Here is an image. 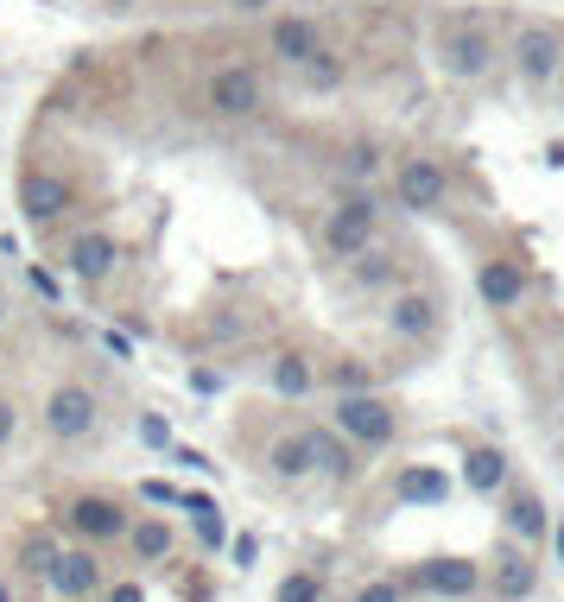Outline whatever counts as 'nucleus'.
<instances>
[{"label":"nucleus","instance_id":"nucleus-1","mask_svg":"<svg viewBox=\"0 0 564 602\" xmlns=\"http://www.w3.org/2000/svg\"><path fill=\"white\" fill-rule=\"evenodd\" d=\"M330 419H336V431H343V438H356V444H368V451L393 444V431H400L393 406H387L381 394H368V387H361V394H343Z\"/></svg>","mask_w":564,"mask_h":602},{"label":"nucleus","instance_id":"nucleus-2","mask_svg":"<svg viewBox=\"0 0 564 602\" xmlns=\"http://www.w3.org/2000/svg\"><path fill=\"white\" fill-rule=\"evenodd\" d=\"M513 57H520V76H527V83H552L558 64H564V32L558 25H520Z\"/></svg>","mask_w":564,"mask_h":602},{"label":"nucleus","instance_id":"nucleus-3","mask_svg":"<svg viewBox=\"0 0 564 602\" xmlns=\"http://www.w3.org/2000/svg\"><path fill=\"white\" fill-rule=\"evenodd\" d=\"M368 235H375V197H343L324 223V241L336 254H368Z\"/></svg>","mask_w":564,"mask_h":602},{"label":"nucleus","instance_id":"nucleus-4","mask_svg":"<svg viewBox=\"0 0 564 602\" xmlns=\"http://www.w3.org/2000/svg\"><path fill=\"white\" fill-rule=\"evenodd\" d=\"M45 426H52V438H89V426H96V394L89 387H57L52 400H45Z\"/></svg>","mask_w":564,"mask_h":602},{"label":"nucleus","instance_id":"nucleus-5","mask_svg":"<svg viewBox=\"0 0 564 602\" xmlns=\"http://www.w3.org/2000/svg\"><path fill=\"white\" fill-rule=\"evenodd\" d=\"M45 578H52V590L64 602L89 596L96 583H102V565H96V552H83V546H70V552H52V565H45Z\"/></svg>","mask_w":564,"mask_h":602},{"label":"nucleus","instance_id":"nucleus-6","mask_svg":"<svg viewBox=\"0 0 564 602\" xmlns=\"http://www.w3.org/2000/svg\"><path fill=\"white\" fill-rule=\"evenodd\" d=\"M209 108H216V115H229V121L254 115V108H260V76L241 71V64H235V71H216V76H209Z\"/></svg>","mask_w":564,"mask_h":602},{"label":"nucleus","instance_id":"nucleus-7","mask_svg":"<svg viewBox=\"0 0 564 602\" xmlns=\"http://www.w3.org/2000/svg\"><path fill=\"white\" fill-rule=\"evenodd\" d=\"M20 209H26L32 223H57L70 209V184L57 172H26L20 178Z\"/></svg>","mask_w":564,"mask_h":602},{"label":"nucleus","instance_id":"nucleus-8","mask_svg":"<svg viewBox=\"0 0 564 602\" xmlns=\"http://www.w3.org/2000/svg\"><path fill=\"white\" fill-rule=\"evenodd\" d=\"M444 191H451V178H444L437 159H406V165H400V203H406V209H437Z\"/></svg>","mask_w":564,"mask_h":602},{"label":"nucleus","instance_id":"nucleus-9","mask_svg":"<svg viewBox=\"0 0 564 602\" xmlns=\"http://www.w3.org/2000/svg\"><path fill=\"white\" fill-rule=\"evenodd\" d=\"M476 292H482L488 311H508V304H520V292H527V273H520V260H482V273H476Z\"/></svg>","mask_w":564,"mask_h":602},{"label":"nucleus","instance_id":"nucleus-10","mask_svg":"<svg viewBox=\"0 0 564 602\" xmlns=\"http://www.w3.org/2000/svg\"><path fill=\"white\" fill-rule=\"evenodd\" d=\"M64 260H70V273L77 279H108L115 273V260H121V241H115V235H77Z\"/></svg>","mask_w":564,"mask_h":602},{"label":"nucleus","instance_id":"nucleus-11","mask_svg":"<svg viewBox=\"0 0 564 602\" xmlns=\"http://www.w3.org/2000/svg\"><path fill=\"white\" fill-rule=\"evenodd\" d=\"M70 527H77L83 539H115V533H128V514L115 502H102V495H83V502L70 507Z\"/></svg>","mask_w":564,"mask_h":602},{"label":"nucleus","instance_id":"nucleus-12","mask_svg":"<svg viewBox=\"0 0 564 602\" xmlns=\"http://www.w3.org/2000/svg\"><path fill=\"white\" fill-rule=\"evenodd\" d=\"M273 57L280 64H317V25L311 20H273Z\"/></svg>","mask_w":564,"mask_h":602},{"label":"nucleus","instance_id":"nucleus-13","mask_svg":"<svg viewBox=\"0 0 564 602\" xmlns=\"http://www.w3.org/2000/svg\"><path fill=\"white\" fill-rule=\"evenodd\" d=\"M419 583L437 590V596H469L482 578H476V565H469V558H432V565H419Z\"/></svg>","mask_w":564,"mask_h":602},{"label":"nucleus","instance_id":"nucleus-14","mask_svg":"<svg viewBox=\"0 0 564 602\" xmlns=\"http://www.w3.org/2000/svg\"><path fill=\"white\" fill-rule=\"evenodd\" d=\"M267 380H273V394H280V400H305L311 387H317V368H311L305 355L285 350V355H273V375H267Z\"/></svg>","mask_w":564,"mask_h":602},{"label":"nucleus","instance_id":"nucleus-15","mask_svg":"<svg viewBox=\"0 0 564 602\" xmlns=\"http://www.w3.org/2000/svg\"><path fill=\"white\" fill-rule=\"evenodd\" d=\"M387 324H393V336H425L437 324V304L425 292H406V299L387 304Z\"/></svg>","mask_w":564,"mask_h":602},{"label":"nucleus","instance_id":"nucleus-16","mask_svg":"<svg viewBox=\"0 0 564 602\" xmlns=\"http://www.w3.org/2000/svg\"><path fill=\"white\" fill-rule=\"evenodd\" d=\"M444 64L457 76H482L495 57H488V39L482 32H451V45H444Z\"/></svg>","mask_w":564,"mask_h":602},{"label":"nucleus","instance_id":"nucleus-17","mask_svg":"<svg viewBox=\"0 0 564 602\" xmlns=\"http://www.w3.org/2000/svg\"><path fill=\"white\" fill-rule=\"evenodd\" d=\"M463 482H469V488H476V495H495V488H501V482H508V456L501 451H469L463 456Z\"/></svg>","mask_w":564,"mask_h":602},{"label":"nucleus","instance_id":"nucleus-18","mask_svg":"<svg viewBox=\"0 0 564 602\" xmlns=\"http://www.w3.org/2000/svg\"><path fill=\"white\" fill-rule=\"evenodd\" d=\"M267 470H273L280 482H299V476H305V470H311V438H305V431L280 438V444L267 451Z\"/></svg>","mask_w":564,"mask_h":602},{"label":"nucleus","instance_id":"nucleus-19","mask_svg":"<svg viewBox=\"0 0 564 602\" xmlns=\"http://www.w3.org/2000/svg\"><path fill=\"white\" fill-rule=\"evenodd\" d=\"M305 438H311V470H324V476H336V482H343L349 470H356L336 431H305Z\"/></svg>","mask_w":564,"mask_h":602},{"label":"nucleus","instance_id":"nucleus-20","mask_svg":"<svg viewBox=\"0 0 564 602\" xmlns=\"http://www.w3.org/2000/svg\"><path fill=\"white\" fill-rule=\"evenodd\" d=\"M539 571L527 565V558H501V571H495V590H501V602H527L533 596Z\"/></svg>","mask_w":564,"mask_h":602},{"label":"nucleus","instance_id":"nucleus-21","mask_svg":"<svg viewBox=\"0 0 564 602\" xmlns=\"http://www.w3.org/2000/svg\"><path fill=\"white\" fill-rule=\"evenodd\" d=\"M508 527L520 533V539H539V533H545V502H539L533 488H520L508 502Z\"/></svg>","mask_w":564,"mask_h":602},{"label":"nucleus","instance_id":"nucleus-22","mask_svg":"<svg viewBox=\"0 0 564 602\" xmlns=\"http://www.w3.org/2000/svg\"><path fill=\"white\" fill-rule=\"evenodd\" d=\"M444 495H451V482L437 476V470H406V476H400V502H444Z\"/></svg>","mask_w":564,"mask_h":602},{"label":"nucleus","instance_id":"nucleus-23","mask_svg":"<svg viewBox=\"0 0 564 602\" xmlns=\"http://www.w3.org/2000/svg\"><path fill=\"white\" fill-rule=\"evenodd\" d=\"M133 552L147 558V565L172 558V527H165V520H140V527H133Z\"/></svg>","mask_w":564,"mask_h":602},{"label":"nucleus","instance_id":"nucleus-24","mask_svg":"<svg viewBox=\"0 0 564 602\" xmlns=\"http://www.w3.org/2000/svg\"><path fill=\"white\" fill-rule=\"evenodd\" d=\"M184 507L197 514V539H204V546H223V539H229V527H223L216 502H204V495H184Z\"/></svg>","mask_w":564,"mask_h":602},{"label":"nucleus","instance_id":"nucleus-25","mask_svg":"<svg viewBox=\"0 0 564 602\" xmlns=\"http://www.w3.org/2000/svg\"><path fill=\"white\" fill-rule=\"evenodd\" d=\"M317 596H324L317 571H292V578L280 583V602H317Z\"/></svg>","mask_w":564,"mask_h":602},{"label":"nucleus","instance_id":"nucleus-26","mask_svg":"<svg viewBox=\"0 0 564 602\" xmlns=\"http://www.w3.org/2000/svg\"><path fill=\"white\" fill-rule=\"evenodd\" d=\"M140 438H147V444H172V426H165L159 412H147V419H140Z\"/></svg>","mask_w":564,"mask_h":602},{"label":"nucleus","instance_id":"nucleus-27","mask_svg":"<svg viewBox=\"0 0 564 602\" xmlns=\"http://www.w3.org/2000/svg\"><path fill=\"white\" fill-rule=\"evenodd\" d=\"M387 273H393V267H387V260H375V254H368V260L356 267V279H361V286H381Z\"/></svg>","mask_w":564,"mask_h":602},{"label":"nucleus","instance_id":"nucleus-28","mask_svg":"<svg viewBox=\"0 0 564 602\" xmlns=\"http://www.w3.org/2000/svg\"><path fill=\"white\" fill-rule=\"evenodd\" d=\"M375 165H381V159H375V147H356V152H349V172H368V178H375Z\"/></svg>","mask_w":564,"mask_h":602},{"label":"nucleus","instance_id":"nucleus-29","mask_svg":"<svg viewBox=\"0 0 564 602\" xmlns=\"http://www.w3.org/2000/svg\"><path fill=\"white\" fill-rule=\"evenodd\" d=\"M336 380H343V387H349V394H361V387H368V375H361L356 362H343V368H336Z\"/></svg>","mask_w":564,"mask_h":602},{"label":"nucleus","instance_id":"nucleus-30","mask_svg":"<svg viewBox=\"0 0 564 602\" xmlns=\"http://www.w3.org/2000/svg\"><path fill=\"white\" fill-rule=\"evenodd\" d=\"M191 387H197V394H223V375H209V368H191Z\"/></svg>","mask_w":564,"mask_h":602},{"label":"nucleus","instance_id":"nucleus-31","mask_svg":"<svg viewBox=\"0 0 564 602\" xmlns=\"http://www.w3.org/2000/svg\"><path fill=\"white\" fill-rule=\"evenodd\" d=\"M356 602H400V590H393V583H368Z\"/></svg>","mask_w":564,"mask_h":602},{"label":"nucleus","instance_id":"nucleus-32","mask_svg":"<svg viewBox=\"0 0 564 602\" xmlns=\"http://www.w3.org/2000/svg\"><path fill=\"white\" fill-rule=\"evenodd\" d=\"M147 502H165V507H172V502H184V495L172 488V482H147Z\"/></svg>","mask_w":564,"mask_h":602},{"label":"nucleus","instance_id":"nucleus-33","mask_svg":"<svg viewBox=\"0 0 564 602\" xmlns=\"http://www.w3.org/2000/svg\"><path fill=\"white\" fill-rule=\"evenodd\" d=\"M13 426H20V419H13V406L0 400V444H13Z\"/></svg>","mask_w":564,"mask_h":602},{"label":"nucleus","instance_id":"nucleus-34","mask_svg":"<svg viewBox=\"0 0 564 602\" xmlns=\"http://www.w3.org/2000/svg\"><path fill=\"white\" fill-rule=\"evenodd\" d=\"M108 602H147V596H140V583H115V596Z\"/></svg>","mask_w":564,"mask_h":602},{"label":"nucleus","instance_id":"nucleus-35","mask_svg":"<svg viewBox=\"0 0 564 602\" xmlns=\"http://www.w3.org/2000/svg\"><path fill=\"white\" fill-rule=\"evenodd\" d=\"M545 165H564V140H552V147H545Z\"/></svg>","mask_w":564,"mask_h":602},{"label":"nucleus","instance_id":"nucleus-36","mask_svg":"<svg viewBox=\"0 0 564 602\" xmlns=\"http://www.w3.org/2000/svg\"><path fill=\"white\" fill-rule=\"evenodd\" d=\"M235 7H241V13H267V0H235Z\"/></svg>","mask_w":564,"mask_h":602},{"label":"nucleus","instance_id":"nucleus-37","mask_svg":"<svg viewBox=\"0 0 564 602\" xmlns=\"http://www.w3.org/2000/svg\"><path fill=\"white\" fill-rule=\"evenodd\" d=\"M552 546H558V558H564V527H558V533H552Z\"/></svg>","mask_w":564,"mask_h":602},{"label":"nucleus","instance_id":"nucleus-38","mask_svg":"<svg viewBox=\"0 0 564 602\" xmlns=\"http://www.w3.org/2000/svg\"><path fill=\"white\" fill-rule=\"evenodd\" d=\"M0 602H13V590H7V583H0Z\"/></svg>","mask_w":564,"mask_h":602},{"label":"nucleus","instance_id":"nucleus-39","mask_svg":"<svg viewBox=\"0 0 564 602\" xmlns=\"http://www.w3.org/2000/svg\"><path fill=\"white\" fill-rule=\"evenodd\" d=\"M0 318H7V304H0Z\"/></svg>","mask_w":564,"mask_h":602}]
</instances>
